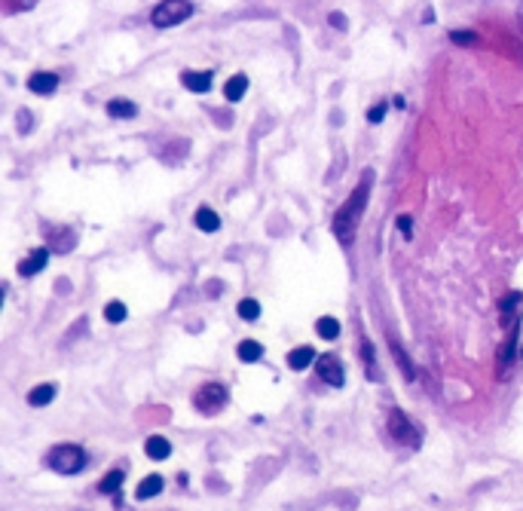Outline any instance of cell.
I'll use <instances>...</instances> for the list:
<instances>
[{"label": "cell", "mask_w": 523, "mask_h": 511, "mask_svg": "<svg viewBox=\"0 0 523 511\" xmlns=\"http://www.w3.org/2000/svg\"><path fill=\"white\" fill-rule=\"evenodd\" d=\"M520 340H517V322H514V331L508 334V340H505V346H502V355H499V374H505L511 364H514V359L517 355H523L520 352V346H517Z\"/></svg>", "instance_id": "10"}, {"label": "cell", "mask_w": 523, "mask_h": 511, "mask_svg": "<svg viewBox=\"0 0 523 511\" xmlns=\"http://www.w3.org/2000/svg\"><path fill=\"white\" fill-rule=\"evenodd\" d=\"M53 398H56V386L53 383H40V386H34V389L28 392V404L31 407H46Z\"/></svg>", "instance_id": "19"}, {"label": "cell", "mask_w": 523, "mask_h": 511, "mask_svg": "<svg viewBox=\"0 0 523 511\" xmlns=\"http://www.w3.org/2000/svg\"><path fill=\"white\" fill-rule=\"evenodd\" d=\"M236 310H239V315H242L245 322H258V319H260V303L251 300V297L239 300V306H236Z\"/></svg>", "instance_id": "25"}, {"label": "cell", "mask_w": 523, "mask_h": 511, "mask_svg": "<svg viewBox=\"0 0 523 511\" xmlns=\"http://www.w3.org/2000/svg\"><path fill=\"white\" fill-rule=\"evenodd\" d=\"M450 40H453V43H459V46H475L477 43V37L471 34V31H453V34H450Z\"/></svg>", "instance_id": "28"}, {"label": "cell", "mask_w": 523, "mask_h": 511, "mask_svg": "<svg viewBox=\"0 0 523 511\" xmlns=\"http://www.w3.org/2000/svg\"><path fill=\"white\" fill-rule=\"evenodd\" d=\"M46 260H49V248H37V251H31L28 258H25L22 263H19V275H28V279H31V275H37L40 270L46 267Z\"/></svg>", "instance_id": "12"}, {"label": "cell", "mask_w": 523, "mask_h": 511, "mask_svg": "<svg viewBox=\"0 0 523 511\" xmlns=\"http://www.w3.org/2000/svg\"><path fill=\"white\" fill-rule=\"evenodd\" d=\"M327 22H331V28H337V31H346V16H340V13H331Z\"/></svg>", "instance_id": "31"}, {"label": "cell", "mask_w": 523, "mask_h": 511, "mask_svg": "<svg viewBox=\"0 0 523 511\" xmlns=\"http://www.w3.org/2000/svg\"><path fill=\"white\" fill-rule=\"evenodd\" d=\"M227 386H221V383H205V386H199L196 389V395H193V407H196L199 413H205V416H214V413H221V407L227 404Z\"/></svg>", "instance_id": "4"}, {"label": "cell", "mask_w": 523, "mask_h": 511, "mask_svg": "<svg viewBox=\"0 0 523 511\" xmlns=\"http://www.w3.org/2000/svg\"><path fill=\"white\" fill-rule=\"evenodd\" d=\"M190 16H193L190 0H162V4L150 13V22L157 28H174V25L187 22Z\"/></svg>", "instance_id": "3"}, {"label": "cell", "mask_w": 523, "mask_h": 511, "mask_svg": "<svg viewBox=\"0 0 523 511\" xmlns=\"http://www.w3.org/2000/svg\"><path fill=\"white\" fill-rule=\"evenodd\" d=\"M122 478H126V472L122 468H110V472L101 478V484H98V493H105V496H117L120 490H122Z\"/></svg>", "instance_id": "18"}, {"label": "cell", "mask_w": 523, "mask_h": 511, "mask_svg": "<svg viewBox=\"0 0 523 511\" xmlns=\"http://www.w3.org/2000/svg\"><path fill=\"white\" fill-rule=\"evenodd\" d=\"M6 13H25V9H34L37 0H4Z\"/></svg>", "instance_id": "27"}, {"label": "cell", "mask_w": 523, "mask_h": 511, "mask_svg": "<svg viewBox=\"0 0 523 511\" xmlns=\"http://www.w3.org/2000/svg\"><path fill=\"white\" fill-rule=\"evenodd\" d=\"M520 303H523V294H520V291H508L505 297L499 300V315H502L499 322L505 325V328L511 325V319H517V310H520Z\"/></svg>", "instance_id": "11"}, {"label": "cell", "mask_w": 523, "mask_h": 511, "mask_svg": "<svg viewBox=\"0 0 523 511\" xmlns=\"http://www.w3.org/2000/svg\"><path fill=\"white\" fill-rule=\"evenodd\" d=\"M28 89L34 95H49V92L58 89V74H53V70H37V74L28 77Z\"/></svg>", "instance_id": "8"}, {"label": "cell", "mask_w": 523, "mask_h": 511, "mask_svg": "<svg viewBox=\"0 0 523 511\" xmlns=\"http://www.w3.org/2000/svg\"><path fill=\"white\" fill-rule=\"evenodd\" d=\"M245 92H248V77H245V74H236V77H230L227 83H223V98H227V101H242Z\"/></svg>", "instance_id": "16"}, {"label": "cell", "mask_w": 523, "mask_h": 511, "mask_svg": "<svg viewBox=\"0 0 523 511\" xmlns=\"http://www.w3.org/2000/svg\"><path fill=\"white\" fill-rule=\"evenodd\" d=\"M371 175H364L361 184L352 190V196L343 202V209L334 214V236L340 239L343 245H352L355 242V233H358V221L364 214V202H367V193H371Z\"/></svg>", "instance_id": "1"}, {"label": "cell", "mask_w": 523, "mask_h": 511, "mask_svg": "<svg viewBox=\"0 0 523 511\" xmlns=\"http://www.w3.org/2000/svg\"><path fill=\"white\" fill-rule=\"evenodd\" d=\"M361 359H364V371H367V376L371 380H383V374L376 371V355H374V343L367 340V337H361Z\"/></svg>", "instance_id": "21"}, {"label": "cell", "mask_w": 523, "mask_h": 511, "mask_svg": "<svg viewBox=\"0 0 523 511\" xmlns=\"http://www.w3.org/2000/svg\"><path fill=\"white\" fill-rule=\"evenodd\" d=\"M138 114V107L132 105L129 98H110L107 101V117H114V120H132Z\"/></svg>", "instance_id": "17"}, {"label": "cell", "mask_w": 523, "mask_h": 511, "mask_svg": "<svg viewBox=\"0 0 523 511\" xmlns=\"http://www.w3.org/2000/svg\"><path fill=\"white\" fill-rule=\"evenodd\" d=\"M46 463L58 475H77L80 468L86 465V451L77 444H58V447H53V453L46 456Z\"/></svg>", "instance_id": "2"}, {"label": "cell", "mask_w": 523, "mask_h": 511, "mask_svg": "<svg viewBox=\"0 0 523 511\" xmlns=\"http://www.w3.org/2000/svg\"><path fill=\"white\" fill-rule=\"evenodd\" d=\"M392 355H395V362H398V367H401V374H404V380H416V371H413V364H410V359H407V352L398 346L395 340H392Z\"/></svg>", "instance_id": "24"}, {"label": "cell", "mask_w": 523, "mask_h": 511, "mask_svg": "<svg viewBox=\"0 0 523 511\" xmlns=\"http://www.w3.org/2000/svg\"><path fill=\"white\" fill-rule=\"evenodd\" d=\"M520 352H523V343H520Z\"/></svg>", "instance_id": "34"}, {"label": "cell", "mask_w": 523, "mask_h": 511, "mask_svg": "<svg viewBox=\"0 0 523 511\" xmlns=\"http://www.w3.org/2000/svg\"><path fill=\"white\" fill-rule=\"evenodd\" d=\"M386 110H389V105H386V101H379V105H374L371 110H367V120H371V122H379V120L386 117Z\"/></svg>", "instance_id": "29"}, {"label": "cell", "mask_w": 523, "mask_h": 511, "mask_svg": "<svg viewBox=\"0 0 523 511\" xmlns=\"http://www.w3.org/2000/svg\"><path fill=\"white\" fill-rule=\"evenodd\" d=\"M315 331H319L322 340H337V337H340V322H337L334 315H324V319L315 322Z\"/></svg>", "instance_id": "22"}, {"label": "cell", "mask_w": 523, "mask_h": 511, "mask_svg": "<svg viewBox=\"0 0 523 511\" xmlns=\"http://www.w3.org/2000/svg\"><path fill=\"white\" fill-rule=\"evenodd\" d=\"M315 364V349L312 346H297L288 352V367L291 371H306V367Z\"/></svg>", "instance_id": "13"}, {"label": "cell", "mask_w": 523, "mask_h": 511, "mask_svg": "<svg viewBox=\"0 0 523 511\" xmlns=\"http://www.w3.org/2000/svg\"><path fill=\"white\" fill-rule=\"evenodd\" d=\"M315 371H319V376L327 383V386H343L346 383V371L337 355H322L319 362H315Z\"/></svg>", "instance_id": "6"}, {"label": "cell", "mask_w": 523, "mask_h": 511, "mask_svg": "<svg viewBox=\"0 0 523 511\" xmlns=\"http://www.w3.org/2000/svg\"><path fill=\"white\" fill-rule=\"evenodd\" d=\"M389 432H392L395 441H401L407 447H419L423 444V435H419V428L407 420L404 411H398V407H392L389 411Z\"/></svg>", "instance_id": "5"}, {"label": "cell", "mask_w": 523, "mask_h": 511, "mask_svg": "<svg viewBox=\"0 0 523 511\" xmlns=\"http://www.w3.org/2000/svg\"><path fill=\"white\" fill-rule=\"evenodd\" d=\"M398 230L410 239V236H413V218H410V214H401V218H398Z\"/></svg>", "instance_id": "30"}, {"label": "cell", "mask_w": 523, "mask_h": 511, "mask_svg": "<svg viewBox=\"0 0 523 511\" xmlns=\"http://www.w3.org/2000/svg\"><path fill=\"white\" fill-rule=\"evenodd\" d=\"M236 355H239L242 362H260L263 346H260L258 340H242V343H239V349H236Z\"/></svg>", "instance_id": "23"}, {"label": "cell", "mask_w": 523, "mask_h": 511, "mask_svg": "<svg viewBox=\"0 0 523 511\" xmlns=\"http://www.w3.org/2000/svg\"><path fill=\"white\" fill-rule=\"evenodd\" d=\"M517 25H520V34H523V13L517 16Z\"/></svg>", "instance_id": "33"}, {"label": "cell", "mask_w": 523, "mask_h": 511, "mask_svg": "<svg viewBox=\"0 0 523 511\" xmlns=\"http://www.w3.org/2000/svg\"><path fill=\"white\" fill-rule=\"evenodd\" d=\"M181 83L190 92H208L211 89V70H181Z\"/></svg>", "instance_id": "9"}, {"label": "cell", "mask_w": 523, "mask_h": 511, "mask_svg": "<svg viewBox=\"0 0 523 511\" xmlns=\"http://www.w3.org/2000/svg\"><path fill=\"white\" fill-rule=\"evenodd\" d=\"M43 233H46V248L49 251H58V254H65V251H70L74 248V233L70 230H65V227H43Z\"/></svg>", "instance_id": "7"}, {"label": "cell", "mask_w": 523, "mask_h": 511, "mask_svg": "<svg viewBox=\"0 0 523 511\" xmlns=\"http://www.w3.org/2000/svg\"><path fill=\"white\" fill-rule=\"evenodd\" d=\"M193 223H196V227H199L202 233H218V230H221V218H218V211L208 209V206L196 209V214H193Z\"/></svg>", "instance_id": "15"}, {"label": "cell", "mask_w": 523, "mask_h": 511, "mask_svg": "<svg viewBox=\"0 0 523 511\" xmlns=\"http://www.w3.org/2000/svg\"><path fill=\"white\" fill-rule=\"evenodd\" d=\"M144 453L150 459H157V463H162V459L171 456V441H166L162 435H150L147 441H144Z\"/></svg>", "instance_id": "14"}, {"label": "cell", "mask_w": 523, "mask_h": 511, "mask_svg": "<svg viewBox=\"0 0 523 511\" xmlns=\"http://www.w3.org/2000/svg\"><path fill=\"white\" fill-rule=\"evenodd\" d=\"M105 319H107L110 325H120L122 319H126V303H122V300H110V303L105 306Z\"/></svg>", "instance_id": "26"}, {"label": "cell", "mask_w": 523, "mask_h": 511, "mask_svg": "<svg viewBox=\"0 0 523 511\" xmlns=\"http://www.w3.org/2000/svg\"><path fill=\"white\" fill-rule=\"evenodd\" d=\"M19 129H22V132L31 129V114H28V110H19Z\"/></svg>", "instance_id": "32"}, {"label": "cell", "mask_w": 523, "mask_h": 511, "mask_svg": "<svg viewBox=\"0 0 523 511\" xmlns=\"http://www.w3.org/2000/svg\"><path fill=\"white\" fill-rule=\"evenodd\" d=\"M162 487H166V481H162L159 475H147L144 481L138 484L135 496H138V499H153V496H159V493H162Z\"/></svg>", "instance_id": "20"}]
</instances>
